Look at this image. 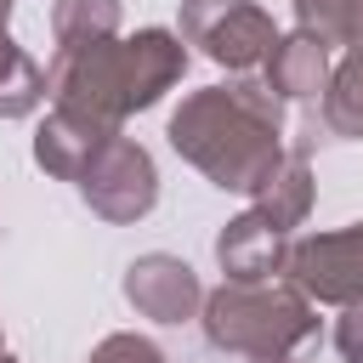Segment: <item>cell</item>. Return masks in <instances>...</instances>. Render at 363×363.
<instances>
[{
	"label": "cell",
	"instance_id": "1",
	"mask_svg": "<svg viewBox=\"0 0 363 363\" xmlns=\"http://www.w3.org/2000/svg\"><path fill=\"white\" fill-rule=\"evenodd\" d=\"M170 147L221 193H255L284 159V102L261 79L187 91L170 113Z\"/></svg>",
	"mask_w": 363,
	"mask_h": 363
},
{
	"label": "cell",
	"instance_id": "2",
	"mask_svg": "<svg viewBox=\"0 0 363 363\" xmlns=\"http://www.w3.org/2000/svg\"><path fill=\"white\" fill-rule=\"evenodd\" d=\"M187 74V45L170 28H136L113 40L57 45L45 68V96L62 113H79L102 130H119L130 113L153 108Z\"/></svg>",
	"mask_w": 363,
	"mask_h": 363
},
{
	"label": "cell",
	"instance_id": "3",
	"mask_svg": "<svg viewBox=\"0 0 363 363\" xmlns=\"http://www.w3.org/2000/svg\"><path fill=\"white\" fill-rule=\"evenodd\" d=\"M199 323L216 352H238L255 363H284L301 340L318 335V312L289 278H261V284L227 278L221 289L204 295Z\"/></svg>",
	"mask_w": 363,
	"mask_h": 363
},
{
	"label": "cell",
	"instance_id": "4",
	"mask_svg": "<svg viewBox=\"0 0 363 363\" xmlns=\"http://www.w3.org/2000/svg\"><path fill=\"white\" fill-rule=\"evenodd\" d=\"M176 40L227 74H250L278 45V23L261 0H182Z\"/></svg>",
	"mask_w": 363,
	"mask_h": 363
},
{
	"label": "cell",
	"instance_id": "5",
	"mask_svg": "<svg viewBox=\"0 0 363 363\" xmlns=\"http://www.w3.org/2000/svg\"><path fill=\"white\" fill-rule=\"evenodd\" d=\"M284 278L323 306H363V221L289 238Z\"/></svg>",
	"mask_w": 363,
	"mask_h": 363
},
{
	"label": "cell",
	"instance_id": "6",
	"mask_svg": "<svg viewBox=\"0 0 363 363\" xmlns=\"http://www.w3.org/2000/svg\"><path fill=\"white\" fill-rule=\"evenodd\" d=\"M74 187H79V199H85L102 221H113V227L142 221V216L159 204V170H153V153H147L142 142H130V136H108L102 153L85 164V176H79Z\"/></svg>",
	"mask_w": 363,
	"mask_h": 363
},
{
	"label": "cell",
	"instance_id": "7",
	"mask_svg": "<svg viewBox=\"0 0 363 363\" xmlns=\"http://www.w3.org/2000/svg\"><path fill=\"white\" fill-rule=\"evenodd\" d=\"M125 301L153 323H187L204 306V284L182 255L153 250V255H136L125 267Z\"/></svg>",
	"mask_w": 363,
	"mask_h": 363
},
{
	"label": "cell",
	"instance_id": "8",
	"mask_svg": "<svg viewBox=\"0 0 363 363\" xmlns=\"http://www.w3.org/2000/svg\"><path fill=\"white\" fill-rule=\"evenodd\" d=\"M284 255H289V233H278L261 210H244V216H233L216 233V261H221V272L233 284L278 278L284 272Z\"/></svg>",
	"mask_w": 363,
	"mask_h": 363
},
{
	"label": "cell",
	"instance_id": "9",
	"mask_svg": "<svg viewBox=\"0 0 363 363\" xmlns=\"http://www.w3.org/2000/svg\"><path fill=\"white\" fill-rule=\"evenodd\" d=\"M329 45L312 40V34H278V45L267 51L261 62V85L278 96V102H318L323 85H329Z\"/></svg>",
	"mask_w": 363,
	"mask_h": 363
},
{
	"label": "cell",
	"instance_id": "10",
	"mask_svg": "<svg viewBox=\"0 0 363 363\" xmlns=\"http://www.w3.org/2000/svg\"><path fill=\"white\" fill-rule=\"evenodd\" d=\"M108 136H119V130H102V125L79 119V113L51 108V113L40 119V130H34V164H40L45 176H57V182H79L85 164L102 153Z\"/></svg>",
	"mask_w": 363,
	"mask_h": 363
},
{
	"label": "cell",
	"instance_id": "11",
	"mask_svg": "<svg viewBox=\"0 0 363 363\" xmlns=\"http://www.w3.org/2000/svg\"><path fill=\"white\" fill-rule=\"evenodd\" d=\"M312 187H318V182H312L306 147H295V153H284V159H278V170L250 193V199H255L250 210H261L278 233H289V238H295V227H301V221H306V210H312Z\"/></svg>",
	"mask_w": 363,
	"mask_h": 363
},
{
	"label": "cell",
	"instance_id": "12",
	"mask_svg": "<svg viewBox=\"0 0 363 363\" xmlns=\"http://www.w3.org/2000/svg\"><path fill=\"white\" fill-rule=\"evenodd\" d=\"M45 102V68L0 23V119H28Z\"/></svg>",
	"mask_w": 363,
	"mask_h": 363
},
{
	"label": "cell",
	"instance_id": "13",
	"mask_svg": "<svg viewBox=\"0 0 363 363\" xmlns=\"http://www.w3.org/2000/svg\"><path fill=\"white\" fill-rule=\"evenodd\" d=\"M323 125L329 136H346V142H363V57H340L329 68V85H323Z\"/></svg>",
	"mask_w": 363,
	"mask_h": 363
},
{
	"label": "cell",
	"instance_id": "14",
	"mask_svg": "<svg viewBox=\"0 0 363 363\" xmlns=\"http://www.w3.org/2000/svg\"><path fill=\"white\" fill-rule=\"evenodd\" d=\"M119 17H125V0H51V34H57V45L113 40Z\"/></svg>",
	"mask_w": 363,
	"mask_h": 363
},
{
	"label": "cell",
	"instance_id": "15",
	"mask_svg": "<svg viewBox=\"0 0 363 363\" xmlns=\"http://www.w3.org/2000/svg\"><path fill=\"white\" fill-rule=\"evenodd\" d=\"M289 6H295V23H301V34L323 40L329 51L340 45V28H346V11H352V0H289Z\"/></svg>",
	"mask_w": 363,
	"mask_h": 363
},
{
	"label": "cell",
	"instance_id": "16",
	"mask_svg": "<svg viewBox=\"0 0 363 363\" xmlns=\"http://www.w3.org/2000/svg\"><path fill=\"white\" fill-rule=\"evenodd\" d=\"M91 363H164V352L147 340V335H108V340H96V352H91Z\"/></svg>",
	"mask_w": 363,
	"mask_h": 363
},
{
	"label": "cell",
	"instance_id": "17",
	"mask_svg": "<svg viewBox=\"0 0 363 363\" xmlns=\"http://www.w3.org/2000/svg\"><path fill=\"white\" fill-rule=\"evenodd\" d=\"M335 346L346 363H363V306H346V318L335 323Z\"/></svg>",
	"mask_w": 363,
	"mask_h": 363
},
{
	"label": "cell",
	"instance_id": "18",
	"mask_svg": "<svg viewBox=\"0 0 363 363\" xmlns=\"http://www.w3.org/2000/svg\"><path fill=\"white\" fill-rule=\"evenodd\" d=\"M340 45H346V57H363V0H352L346 28H340Z\"/></svg>",
	"mask_w": 363,
	"mask_h": 363
},
{
	"label": "cell",
	"instance_id": "19",
	"mask_svg": "<svg viewBox=\"0 0 363 363\" xmlns=\"http://www.w3.org/2000/svg\"><path fill=\"white\" fill-rule=\"evenodd\" d=\"M6 17H11V0H0V23H6Z\"/></svg>",
	"mask_w": 363,
	"mask_h": 363
},
{
	"label": "cell",
	"instance_id": "20",
	"mask_svg": "<svg viewBox=\"0 0 363 363\" xmlns=\"http://www.w3.org/2000/svg\"><path fill=\"white\" fill-rule=\"evenodd\" d=\"M0 363H17V357H11V352H6V346H0Z\"/></svg>",
	"mask_w": 363,
	"mask_h": 363
}]
</instances>
